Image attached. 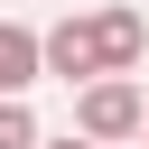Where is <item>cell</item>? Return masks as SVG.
Listing matches in <instances>:
<instances>
[{"label": "cell", "instance_id": "obj_2", "mask_svg": "<svg viewBox=\"0 0 149 149\" xmlns=\"http://www.w3.org/2000/svg\"><path fill=\"white\" fill-rule=\"evenodd\" d=\"M47 74H65V84H93V74H102V28H93V9H74V19L47 28Z\"/></svg>", "mask_w": 149, "mask_h": 149}, {"label": "cell", "instance_id": "obj_3", "mask_svg": "<svg viewBox=\"0 0 149 149\" xmlns=\"http://www.w3.org/2000/svg\"><path fill=\"white\" fill-rule=\"evenodd\" d=\"M47 74V28H28V19H0V93H28Z\"/></svg>", "mask_w": 149, "mask_h": 149}, {"label": "cell", "instance_id": "obj_6", "mask_svg": "<svg viewBox=\"0 0 149 149\" xmlns=\"http://www.w3.org/2000/svg\"><path fill=\"white\" fill-rule=\"evenodd\" d=\"M140 140H149V121H140Z\"/></svg>", "mask_w": 149, "mask_h": 149}, {"label": "cell", "instance_id": "obj_4", "mask_svg": "<svg viewBox=\"0 0 149 149\" xmlns=\"http://www.w3.org/2000/svg\"><path fill=\"white\" fill-rule=\"evenodd\" d=\"M47 130H37V112H28V93H0V149H37Z\"/></svg>", "mask_w": 149, "mask_h": 149}, {"label": "cell", "instance_id": "obj_5", "mask_svg": "<svg viewBox=\"0 0 149 149\" xmlns=\"http://www.w3.org/2000/svg\"><path fill=\"white\" fill-rule=\"evenodd\" d=\"M37 149H112V140H84V130H65V140H37Z\"/></svg>", "mask_w": 149, "mask_h": 149}, {"label": "cell", "instance_id": "obj_1", "mask_svg": "<svg viewBox=\"0 0 149 149\" xmlns=\"http://www.w3.org/2000/svg\"><path fill=\"white\" fill-rule=\"evenodd\" d=\"M140 121H149V93L130 84V74H93V84H74V130L84 140H140Z\"/></svg>", "mask_w": 149, "mask_h": 149}]
</instances>
